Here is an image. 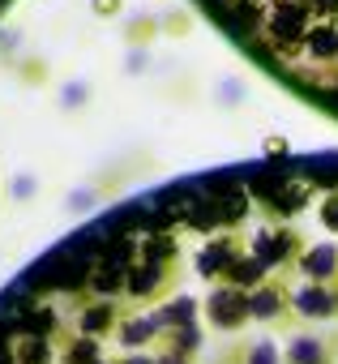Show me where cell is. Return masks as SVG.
Masks as SVG:
<instances>
[{
  "label": "cell",
  "instance_id": "1",
  "mask_svg": "<svg viewBox=\"0 0 338 364\" xmlns=\"http://www.w3.org/2000/svg\"><path fill=\"white\" fill-rule=\"evenodd\" d=\"M202 321L219 334H240L249 321H253V309H249V291L244 287H231V283H214L202 300Z\"/></svg>",
  "mask_w": 338,
  "mask_h": 364
},
{
  "label": "cell",
  "instance_id": "2",
  "mask_svg": "<svg viewBox=\"0 0 338 364\" xmlns=\"http://www.w3.org/2000/svg\"><path fill=\"white\" fill-rule=\"evenodd\" d=\"M249 309L257 326H274V330H295V313H291V287L274 274L261 287L249 291Z\"/></svg>",
  "mask_w": 338,
  "mask_h": 364
},
{
  "label": "cell",
  "instance_id": "3",
  "mask_svg": "<svg viewBox=\"0 0 338 364\" xmlns=\"http://www.w3.org/2000/svg\"><path fill=\"white\" fill-rule=\"evenodd\" d=\"M283 364H338V334L295 326L283 343Z\"/></svg>",
  "mask_w": 338,
  "mask_h": 364
},
{
  "label": "cell",
  "instance_id": "4",
  "mask_svg": "<svg viewBox=\"0 0 338 364\" xmlns=\"http://www.w3.org/2000/svg\"><path fill=\"white\" fill-rule=\"evenodd\" d=\"M291 313H295V326H312V321H338V287L300 283V287L291 291Z\"/></svg>",
  "mask_w": 338,
  "mask_h": 364
},
{
  "label": "cell",
  "instance_id": "5",
  "mask_svg": "<svg viewBox=\"0 0 338 364\" xmlns=\"http://www.w3.org/2000/svg\"><path fill=\"white\" fill-rule=\"evenodd\" d=\"M291 270H295L304 283L338 287V245H334V240H312V245H304Z\"/></svg>",
  "mask_w": 338,
  "mask_h": 364
},
{
  "label": "cell",
  "instance_id": "6",
  "mask_svg": "<svg viewBox=\"0 0 338 364\" xmlns=\"http://www.w3.org/2000/svg\"><path fill=\"white\" fill-rule=\"evenodd\" d=\"M163 338H167V330H163V321H158L154 309H146V313H124V321H120V330H116L120 351H158Z\"/></svg>",
  "mask_w": 338,
  "mask_h": 364
},
{
  "label": "cell",
  "instance_id": "7",
  "mask_svg": "<svg viewBox=\"0 0 338 364\" xmlns=\"http://www.w3.org/2000/svg\"><path fill=\"white\" fill-rule=\"evenodd\" d=\"M120 321H124L120 300H103V296H94V300H86V304L77 309V321H73V326H77V334L107 343V338H116Z\"/></svg>",
  "mask_w": 338,
  "mask_h": 364
},
{
  "label": "cell",
  "instance_id": "8",
  "mask_svg": "<svg viewBox=\"0 0 338 364\" xmlns=\"http://www.w3.org/2000/svg\"><path fill=\"white\" fill-rule=\"evenodd\" d=\"M227 364H283V343H274V334H253L227 351Z\"/></svg>",
  "mask_w": 338,
  "mask_h": 364
},
{
  "label": "cell",
  "instance_id": "9",
  "mask_svg": "<svg viewBox=\"0 0 338 364\" xmlns=\"http://www.w3.org/2000/svg\"><path fill=\"white\" fill-rule=\"evenodd\" d=\"M240 262V249H236V240H214V245H206L202 249V257H197V270H202V279H210V283H223L227 279V270Z\"/></svg>",
  "mask_w": 338,
  "mask_h": 364
},
{
  "label": "cell",
  "instance_id": "10",
  "mask_svg": "<svg viewBox=\"0 0 338 364\" xmlns=\"http://www.w3.org/2000/svg\"><path fill=\"white\" fill-rule=\"evenodd\" d=\"M154 313H158V321H163V330H167V334H172V330H185V326H202V304H197L193 296L163 300Z\"/></svg>",
  "mask_w": 338,
  "mask_h": 364
},
{
  "label": "cell",
  "instance_id": "11",
  "mask_svg": "<svg viewBox=\"0 0 338 364\" xmlns=\"http://www.w3.org/2000/svg\"><path fill=\"white\" fill-rule=\"evenodd\" d=\"M304 39H308V52H312L317 60H338V26H334V22L312 26Z\"/></svg>",
  "mask_w": 338,
  "mask_h": 364
},
{
  "label": "cell",
  "instance_id": "12",
  "mask_svg": "<svg viewBox=\"0 0 338 364\" xmlns=\"http://www.w3.org/2000/svg\"><path fill=\"white\" fill-rule=\"evenodd\" d=\"M94 360H103V343L86 334H73L60 351V364H94Z\"/></svg>",
  "mask_w": 338,
  "mask_h": 364
},
{
  "label": "cell",
  "instance_id": "13",
  "mask_svg": "<svg viewBox=\"0 0 338 364\" xmlns=\"http://www.w3.org/2000/svg\"><path fill=\"white\" fill-rule=\"evenodd\" d=\"M304 9H308V18L321 14L325 22H334V18H338V0H304Z\"/></svg>",
  "mask_w": 338,
  "mask_h": 364
},
{
  "label": "cell",
  "instance_id": "14",
  "mask_svg": "<svg viewBox=\"0 0 338 364\" xmlns=\"http://www.w3.org/2000/svg\"><path fill=\"white\" fill-rule=\"evenodd\" d=\"M321 223H325L329 232H338V189H334V193L321 202Z\"/></svg>",
  "mask_w": 338,
  "mask_h": 364
},
{
  "label": "cell",
  "instance_id": "15",
  "mask_svg": "<svg viewBox=\"0 0 338 364\" xmlns=\"http://www.w3.org/2000/svg\"><path fill=\"white\" fill-rule=\"evenodd\" d=\"M154 364H197V360L185 355V351H172V347H158L154 351Z\"/></svg>",
  "mask_w": 338,
  "mask_h": 364
},
{
  "label": "cell",
  "instance_id": "16",
  "mask_svg": "<svg viewBox=\"0 0 338 364\" xmlns=\"http://www.w3.org/2000/svg\"><path fill=\"white\" fill-rule=\"evenodd\" d=\"M116 364H154V351H120Z\"/></svg>",
  "mask_w": 338,
  "mask_h": 364
},
{
  "label": "cell",
  "instance_id": "17",
  "mask_svg": "<svg viewBox=\"0 0 338 364\" xmlns=\"http://www.w3.org/2000/svg\"><path fill=\"white\" fill-rule=\"evenodd\" d=\"M94 364H116V360H111V355H103V360H94Z\"/></svg>",
  "mask_w": 338,
  "mask_h": 364
}]
</instances>
